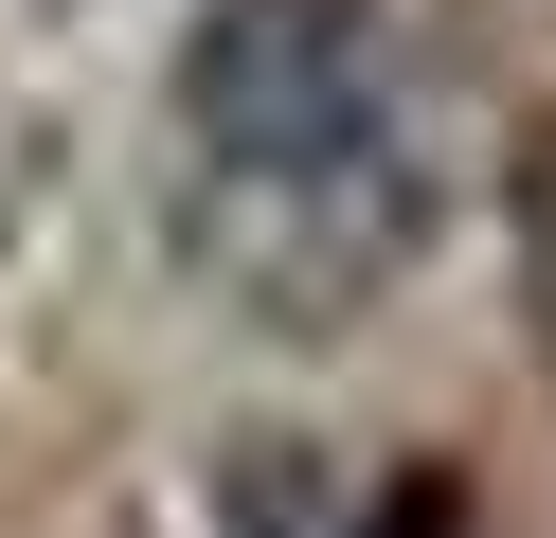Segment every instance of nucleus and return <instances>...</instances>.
<instances>
[{"label":"nucleus","mask_w":556,"mask_h":538,"mask_svg":"<svg viewBox=\"0 0 556 538\" xmlns=\"http://www.w3.org/2000/svg\"><path fill=\"white\" fill-rule=\"evenodd\" d=\"M180 143H198V179L395 143V18H377V0H198V36H180Z\"/></svg>","instance_id":"1"},{"label":"nucleus","mask_w":556,"mask_h":538,"mask_svg":"<svg viewBox=\"0 0 556 538\" xmlns=\"http://www.w3.org/2000/svg\"><path fill=\"white\" fill-rule=\"evenodd\" d=\"M180 251H198V287H233L252 323H359L377 287L431 251V179H413V143L198 179V198H180Z\"/></svg>","instance_id":"2"},{"label":"nucleus","mask_w":556,"mask_h":538,"mask_svg":"<svg viewBox=\"0 0 556 538\" xmlns=\"http://www.w3.org/2000/svg\"><path fill=\"white\" fill-rule=\"evenodd\" d=\"M216 521L233 538H448V502L413 485V466H341V449L252 430V449L216 466Z\"/></svg>","instance_id":"3"}]
</instances>
